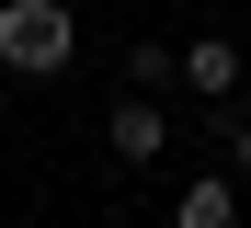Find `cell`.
<instances>
[{
	"mask_svg": "<svg viewBox=\"0 0 251 228\" xmlns=\"http://www.w3.org/2000/svg\"><path fill=\"white\" fill-rule=\"evenodd\" d=\"M80 57V23H69V0H0V69H23V80H57Z\"/></svg>",
	"mask_w": 251,
	"mask_h": 228,
	"instance_id": "1",
	"label": "cell"
},
{
	"mask_svg": "<svg viewBox=\"0 0 251 228\" xmlns=\"http://www.w3.org/2000/svg\"><path fill=\"white\" fill-rule=\"evenodd\" d=\"M103 137H114V160H126V171H137V160H160V149H172L160 91H114V126H103Z\"/></svg>",
	"mask_w": 251,
	"mask_h": 228,
	"instance_id": "2",
	"label": "cell"
},
{
	"mask_svg": "<svg viewBox=\"0 0 251 228\" xmlns=\"http://www.w3.org/2000/svg\"><path fill=\"white\" fill-rule=\"evenodd\" d=\"M172 80L194 91V103H240V46H228V34H194V46H183V69H172Z\"/></svg>",
	"mask_w": 251,
	"mask_h": 228,
	"instance_id": "3",
	"label": "cell"
},
{
	"mask_svg": "<svg viewBox=\"0 0 251 228\" xmlns=\"http://www.w3.org/2000/svg\"><path fill=\"white\" fill-rule=\"evenodd\" d=\"M172 228H240V171H194L172 194Z\"/></svg>",
	"mask_w": 251,
	"mask_h": 228,
	"instance_id": "4",
	"label": "cell"
},
{
	"mask_svg": "<svg viewBox=\"0 0 251 228\" xmlns=\"http://www.w3.org/2000/svg\"><path fill=\"white\" fill-rule=\"evenodd\" d=\"M172 69H183V46H149V34L126 46V91H172Z\"/></svg>",
	"mask_w": 251,
	"mask_h": 228,
	"instance_id": "5",
	"label": "cell"
},
{
	"mask_svg": "<svg viewBox=\"0 0 251 228\" xmlns=\"http://www.w3.org/2000/svg\"><path fill=\"white\" fill-rule=\"evenodd\" d=\"M228 171H240V194H251V114L228 126Z\"/></svg>",
	"mask_w": 251,
	"mask_h": 228,
	"instance_id": "6",
	"label": "cell"
}]
</instances>
